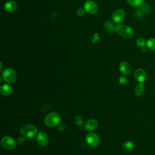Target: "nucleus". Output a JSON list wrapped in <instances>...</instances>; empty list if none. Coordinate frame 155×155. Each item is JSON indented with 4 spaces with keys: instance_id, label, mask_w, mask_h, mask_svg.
I'll list each match as a JSON object with an SVG mask.
<instances>
[{
    "instance_id": "423d86ee",
    "label": "nucleus",
    "mask_w": 155,
    "mask_h": 155,
    "mask_svg": "<svg viewBox=\"0 0 155 155\" xmlns=\"http://www.w3.org/2000/svg\"><path fill=\"white\" fill-rule=\"evenodd\" d=\"M17 142L12 137L5 136L1 140L2 146L7 150H12L16 145Z\"/></svg>"
},
{
    "instance_id": "a878e982",
    "label": "nucleus",
    "mask_w": 155,
    "mask_h": 155,
    "mask_svg": "<svg viewBox=\"0 0 155 155\" xmlns=\"http://www.w3.org/2000/svg\"><path fill=\"white\" fill-rule=\"evenodd\" d=\"M65 128V126L64 125L62 124H59L58 125V129L59 130V131H63Z\"/></svg>"
},
{
    "instance_id": "4468645a",
    "label": "nucleus",
    "mask_w": 155,
    "mask_h": 155,
    "mask_svg": "<svg viewBox=\"0 0 155 155\" xmlns=\"http://www.w3.org/2000/svg\"><path fill=\"white\" fill-rule=\"evenodd\" d=\"M4 7L5 10H6L7 12H13L16 10L17 4L15 1H9L5 3Z\"/></svg>"
},
{
    "instance_id": "4be33fe9",
    "label": "nucleus",
    "mask_w": 155,
    "mask_h": 155,
    "mask_svg": "<svg viewBox=\"0 0 155 155\" xmlns=\"http://www.w3.org/2000/svg\"><path fill=\"white\" fill-rule=\"evenodd\" d=\"M74 122L78 126H79V127L82 126V124H83V119H82V117H81L79 116H76V117L74 119Z\"/></svg>"
},
{
    "instance_id": "0eeeda50",
    "label": "nucleus",
    "mask_w": 155,
    "mask_h": 155,
    "mask_svg": "<svg viewBox=\"0 0 155 155\" xmlns=\"http://www.w3.org/2000/svg\"><path fill=\"white\" fill-rule=\"evenodd\" d=\"M84 7L85 12L90 14H94L98 10V7L97 4L91 0L87 1L84 4Z\"/></svg>"
},
{
    "instance_id": "9d476101",
    "label": "nucleus",
    "mask_w": 155,
    "mask_h": 155,
    "mask_svg": "<svg viewBox=\"0 0 155 155\" xmlns=\"http://www.w3.org/2000/svg\"><path fill=\"white\" fill-rule=\"evenodd\" d=\"M36 142L40 146H45L48 142V137L47 134L43 131L39 132L36 137Z\"/></svg>"
},
{
    "instance_id": "ddd939ff",
    "label": "nucleus",
    "mask_w": 155,
    "mask_h": 155,
    "mask_svg": "<svg viewBox=\"0 0 155 155\" xmlns=\"http://www.w3.org/2000/svg\"><path fill=\"white\" fill-rule=\"evenodd\" d=\"M0 91L3 96H9L12 93L13 88L12 86L8 84H4L1 85Z\"/></svg>"
},
{
    "instance_id": "412c9836",
    "label": "nucleus",
    "mask_w": 155,
    "mask_h": 155,
    "mask_svg": "<svg viewBox=\"0 0 155 155\" xmlns=\"http://www.w3.org/2000/svg\"><path fill=\"white\" fill-rule=\"evenodd\" d=\"M146 42L147 41H145V38H142V37H140V38H138L136 40V45L138 46V47H144L145 45H146Z\"/></svg>"
},
{
    "instance_id": "aec40b11",
    "label": "nucleus",
    "mask_w": 155,
    "mask_h": 155,
    "mask_svg": "<svg viewBox=\"0 0 155 155\" xmlns=\"http://www.w3.org/2000/svg\"><path fill=\"white\" fill-rule=\"evenodd\" d=\"M104 27L107 30H108L110 31H113V30H115V28H116V27L114 25L113 23H112L111 22H110L109 21L105 22Z\"/></svg>"
},
{
    "instance_id": "39448f33",
    "label": "nucleus",
    "mask_w": 155,
    "mask_h": 155,
    "mask_svg": "<svg viewBox=\"0 0 155 155\" xmlns=\"http://www.w3.org/2000/svg\"><path fill=\"white\" fill-rule=\"evenodd\" d=\"M85 142L92 147H97L100 143V139L97 134L94 133H90L86 135Z\"/></svg>"
},
{
    "instance_id": "20e7f679",
    "label": "nucleus",
    "mask_w": 155,
    "mask_h": 155,
    "mask_svg": "<svg viewBox=\"0 0 155 155\" xmlns=\"http://www.w3.org/2000/svg\"><path fill=\"white\" fill-rule=\"evenodd\" d=\"M2 78L8 83H13L16 79V73L13 69L11 68H7L3 71L2 73Z\"/></svg>"
},
{
    "instance_id": "f03ea898",
    "label": "nucleus",
    "mask_w": 155,
    "mask_h": 155,
    "mask_svg": "<svg viewBox=\"0 0 155 155\" xmlns=\"http://www.w3.org/2000/svg\"><path fill=\"white\" fill-rule=\"evenodd\" d=\"M115 31L120 36L125 38H131L134 35V31L131 27L123 24L117 25L115 28Z\"/></svg>"
},
{
    "instance_id": "f8f14e48",
    "label": "nucleus",
    "mask_w": 155,
    "mask_h": 155,
    "mask_svg": "<svg viewBox=\"0 0 155 155\" xmlns=\"http://www.w3.org/2000/svg\"><path fill=\"white\" fill-rule=\"evenodd\" d=\"M119 69L123 74L127 75L130 73L131 68L130 64L128 62L126 61H123L120 63L119 65Z\"/></svg>"
},
{
    "instance_id": "f3484780",
    "label": "nucleus",
    "mask_w": 155,
    "mask_h": 155,
    "mask_svg": "<svg viewBox=\"0 0 155 155\" xmlns=\"http://www.w3.org/2000/svg\"><path fill=\"white\" fill-rule=\"evenodd\" d=\"M122 146H123L124 149H125V150H127V151H131L134 147V143L130 140H127V141L124 142L123 143Z\"/></svg>"
},
{
    "instance_id": "f257e3e1",
    "label": "nucleus",
    "mask_w": 155,
    "mask_h": 155,
    "mask_svg": "<svg viewBox=\"0 0 155 155\" xmlns=\"http://www.w3.org/2000/svg\"><path fill=\"white\" fill-rule=\"evenodd\" d=\"M60 121L61 116L57 112L55 111L50 113L45 116L44 119L45 124L49 127H53L59 125Z\"/></svg>"
},
{
    "instance_id": "a211bd4d",
    "label": "nucleus",
    "mask_w": 155,
    "mask_h": 155,
    "mask_svg": "<svg viewBox=\"0 0 155 155\" xmlns=\"http://www.w3.org/2000/svg\"><path fill=\"white\" fill-rule=\"evenodd\" d=\"M127 2L133 7H139L143 3L144 0H127Z\"/></svg>"
},
{
    "instance_id": "7ed1b4c3",
    "label": "nucleus",
    "mask_w": 155,
    "mask_h": 155,
    "mask_svg": "<svg viewBox=\"0 0 155 155\" xmlns=\"http://www.w3.org/2000/svg\"><path fill=\"white\" fill-rule=\"evenodd\" d=\"M20 133L24 137L30 138L33 137L36 134L37 129L33 125L26 124L21 127Z\"/></svg>"
},
{
    "instance_id": "dca6fc26",
    "label": "nucleus",
    "mask_w": 155,
    "mask_h": 155,
    "mask_svg": "<svg viewBox=\"0 0 155 155\" xmlns=\"http://www.w3.org/2000/svg\"><path fill=\"white\" fill-rule=\"evenodd\" d=\"M146 46L149 50L155 51V38H149L147 41Z\"/></svg>"
},
{
    "instance_id": "393cba45",
    "label": "nucleus",
    "mask_w": 155,
    "mask_h": 155,
    "mask_svg": "<svg viewBox=\"0 0 155 155\" xmlns=\"http://www.w3.org/2000/svg\"><path fill=\"white\" fill-rule=\"evenodd\" d=\"M16 142L18 144L21 145V144H23L25 142V139L22 137H18V139L16 140Z\"/></svg>"
},
{
    "instance_id": "1a4fd4ad",
    "label": "nucleus",
    "mask_w": 155,
    "mask_h": 155,
    "mask_svg": "<svg viewBox=\"0 0 155 155\" xmlns=\"http://www.w3.org/2000/svg\"><path fill=\"white\" fill-rule=\"evenodd\" d=\"M134 76L135 79L139 83H142L145 82L147 77V73L145 70L141 68H138L134 71Z\"/></svg>"
},
{
    "instance_id": "6ab92c4d",
    "label": "nucleus",
    "mask_w": 155,
    "mask_h": 155,
    "mask_svg": "<svg viewBox=\"0 0 155 155\" xmlns=\"http://www.w3.org/2000/svg\"><path fill=\"white\" fill-rule=\"evenodd\" d=\"M140 10L143 13H150L151 12V6L148 4H147V3H143L140 5Z\"/></svg>"
},
{
    "instance_id": "6e6552de",
    "label": "nucleus",
    "mask_w": 155,
    "mask_h": 155,
    "mask_svg": "<svg viewBox=\"0 0 155 155\" xmlns=\"http://www.w3.org/2000/svg\"><path fill=\"white\" fill-rule=\"evenodd\" d=\"M125 18V12L122 9H117L114 12L111 19L115 23H119L123 21Z\"/></svg>"
},
{
    "instance_id": "2eb2a0df",
    "label": "nucleus",
    "mask_w": 155,
    "mask_h": 155,
    "mask_svg": "<svg viewBox=\"0 0 155 155\" xmlns=\"http://www.w3.org/2000/svg\"><path fill=\"white\" fill-rule=\"evenodd\" d=\"M144 91H145V87L142 83H139L136 85L135 89H134V92H135V94L136 96H142L143 94Z\"/></svg>"
},
{
    "instance_id": "9b49d317",
    "label": "nucleus",
    "mask_w": 155,
    "mask_h": 155,
    "mask_svg": "<svg viewBox=\"0 0 155 155\" xmlns=\"http://www.w3.org/2000/svg\"><path fill=\"white\" fill-rule=\"evenodd\" d=\"M98 125L97 121L94 119L88 120L84 124V128L87 131H91L94 130Z\"/></svg>"
},
{
    "instance_id": "5701e85b",
    "label": "nucleus",
    "mask_w": 155,
    "mask_h": 155,
    "mask_svg": "<svg viewBox=\"0 0 155 155\" xmlns=\"http://www.w3.org/2000/svg\"><path fill=\"white\" fill-rule=\"evenodd\" d=\"M119 82L121 85H125L127 83V78L125 76H121L119 79Z\"/></svg>"
},
{
    "instance_id": "b1692460",
    "label": "nucleus",
    "mask_w": 155,
    "mask_h": 155,
    "mask_svg": "<svg viewBox=\"0 0 155 155\" xmlns=\"http://www.w3.org/2000/svg\"><path fill=\"white\" fill-rule=\"evenodd\" d=\"M85 10L82 9V8H79L77 11H76V15L79 16H82L84 15L85 14Z\"/></svg>"
}]
</instances>
